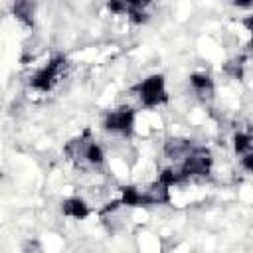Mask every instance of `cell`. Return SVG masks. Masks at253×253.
<instances>
[{"label":"cell","instance_id":"13","mask_svg":"<svg viewBox=\"0 0 253 253\" xmlns=\"http://www.w3.org/2000/svg\"><path fill=\"white\" fill-rule=\"evenodd\" d=\"M245 61H247V57H245V55L233 57V59H229V61L223 65V71H225L229 77H233V79H241V77H243Z\"/></svg>","mask_w":253,"mask_h":253},{"label":"cell","instance_id":"2","mask_svg":"<svg viewBox=\"0 0 253 253\" xmlns=\"http://www.w3.org/2000/svg\"><path fill=\"white\" fill-rule=\"evenodd\" d=\"M211 166H213L211 152L206 146H194L192 152L182 160L180 174L184 180L192 176H208L211 172Z\"/></svg>","mask_w":253,"mask_h":253},{"label":"cell","instance_id":"10","mask_svg":"<svg viewBox=\"0 0 253 253\" xmlns=\"http://www.w3.org/2000/svg\"><path fill=\"white\" fill-rule=\"evenodd\" d=\"M34 10H36V4L34 2H16L12 6L14 16L22 24H26V26H34Z\"/></svg>","mask_w":253,"mask_h":253},{"label":"cell","instance_id":"15","mask_svg":"<svg viewBox=\"0 0 253 253\" xmlns=\"http://www.w3.org/2000/svg\"><path fill=\"white\" fill-rule=\"evenodd\" d=\"M180 182H184V178H182L180 170H174V168H166V170H162V174L158 176V184H162V186H166V188L176 186V184H180Z\"/></svg>","mask_w":253,"mask_h":253},{"label":"cell","instance_id":"17","mask_svg":"<svg viewBox=\"0 0 253 253\" xmlns=\"http://www.w3.org/2000/svg\"><path fill=\"white\" fill-rule=\"evenodd\" d=\"M107 8L115 14H126V2H109Z\"/></svg>","mask_w":253,"mask_h":253},{"label":"cell","instance_id":"16","mask_svg":"<svg viewBox=\"0 0 253 253\" xmlns=\"http://www.w3.org/2000/svg\"><path fill=\"white\" fill-rule=\"evenodd\" d=\"M22 251L24 253H42V245L38 239H28V241H24Z\"/></svg>","mask_w":253,"mask_h":253},{"label":"cell","instance_id":"3","mask_svg":"<svg viewBox=\"0 0 253 253\" xmlns=\"http://www.w3.org/2000/svg\"><path fill=\"white\" fill-rule=\"evenodd\" d=\"M140 103L148 109L158 107L162 103H166L168 95H166V85H164V77L162 75H150L146 79H142L136 87H134Z\"/></svg>","mask_w":253,"mask_h":253},{"label":"cell","instance_id":"8","mask_svg":"<svg viewBox=\"0 0 253 253\" xmlns=\"http://www.w3.org/2000/svg\"><path fill=\"white\" fill-rule=\"evenodd\" d=\"M190 85L202 99H208V97L213 95V79L208 73H192L190 75Z\"/></svg>","mask_w":253,"mask_h":253},{"label":"cell","instance_id":"6","mask_svg":"<svg viewBox=\"0 0 253 253\" xmlns=\"http://www.w3.org/2000/svg\"><path fill=\"white\" fill-rule=\"evenodd\" d=\"M194 144L186 138H168L164 142V154L170 160H184L190 152H192Z\"/></svg>","mask_w":253,"mask_h":253},{"label":"cell","instance_id":"11","mask_svg":"<svg viewBox=\"0 0 253 253\" xmlns=\"http://www.w3.org/2000/svg\"><path fill=\"white\" fill-rule=\"evenodd\" d=\"M121 204L123 206H130V208L144 206L142 192L138 188H134V186H123L121 188Z\"/></svg>","mask_w":253,"mask_h":253},{"label":"cell","instance_id":"9","mask_svg":"<svg viewBox=\"0 0 253 253\" xmlns=\"http://www.w3.org/2000/svg\"><path fill=\"white\" fill-rule=\"evenodd\" d=\"M81 158H83L85 162H89L91 166H101V164L105 162V152H103L101 144H97L95 140H87Z\"/></svg>","mask_w":253,"mask_h":253},{"label":"cell","instance_id":"5","mask_svg":"<svg viewBox=\"0 0 253 253\" xmlns=\"http://www.w3.org/2000/svg\"><path fill=\"white\" fill-rule=\"evenodd\" d=\"M61 213H63L65 217H71V219L81 221V219H87V217H89L91 208H89V204H87L83 198L73 196V198H65V200L61 202Z\"/></svg>","mask_w":253,"mask_h":253},{"label":"cell","instance_id":"7","mask_svg":"<svg viewBox=\"0 0 253 253\" xmlns=\"http://www.w3.org/2000/svg\"><path fill=\"white\" fill-rule=\"evenodd\" d=\"M142 200H144V206H162V204H168L170 202V190L162 184H154L150 186L146 192H142Z\"/></svg>","mask_w":253,"mask_h":253},{"label":"cell","instance_id":"4","mask_svg":"<svg viewBox=\"0 0 253 253\" xmlns=\"http://www.w3.org/2000/svg\"><path fill=\"white\" fill-rule=\"evenodd\" d=\"M103 126L109 132H117L123 136H128L132 132L134 126V111L132 109H115V111H107L103 117Z\"/></svg>","mask_w":253,"mask_h":253},{"label":"cell","instance_id":"14","mask_svg":"<svg viewBox=\"0 0 253 253\" xmlns=\"http://www.w3.org/2000/svg\"><path fill=\"white\" fill-rule=\"evenodd\" d=\"M251 134L249 132H237L233 136V148L239 156H245V154H251Z\"/></svg>","mask_w":253,"mask_h":253},{"label":"cell","instance_id":"12","mask_svg":"<svg viewBox=\"0 0 253 253\" xmlns=\"http://www.w3.org/2000/svg\"><path fill=\"white\" fill-rule=\"evenodd\" d=\"M126 16L132 24H144L148 20L146 4L144 2H126Z\"/></svg>","mask_w":253,"mask_h":253},{"label":"cell","instance_id":"18","mask_svg":"<svg viewBox=\"0 0 253 253\" xmlns=\"http://www.w3.org/2000/svg\"><path fill=\"white\" fill-rule=\"evenodd\" d=\"M241 166L245 168V172H251V170H253V154L241 156Z\"/></svg>","mask_w":253,"mask_h":253},{"label":"cell","instance_id":"1","mask_svg":"<svg viewBox=\"0 0 253 253\" xmlns=\"http://www.w3.org/2000/svg\"><path fill=\"white\" fill-rule=\"evenodd\" d=\"M65 67H67V61H65L63 55H55V57H51V59L47 61V65H43L42 69H38V71L32 75V81H30L32 89L42 91V93L51 91L53 85L57 83V79L63 75Z\"/></svg>","mask_w":253,"mask_h":253}]
</instances>
